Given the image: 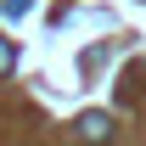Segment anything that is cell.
I'll return each instance as SVG.
<instances>
[{
    "mask_svg": "<svg viewBox=\"0 0 146 146\" xmlns=\"http://www.w3.org/2000/svg\"><path fill=\"white\" fill-rule=\"evenodd\" d=\"M79 135H84L90 146H101L112 135V118H107V112H84V118H79Z\"/></svg>",
    "mask_w": 146,
    "mask_h": 146,
    "instance_id": "6da1fadb",
    "label": "cell"
},
{
    "mask_svg": "<svg viewBox=\"0 0 146 146\" xmlns=\"http://www.w3.org/2000/svg\"><path fill=\"white\" fill-rule=\"evenodd\" d=\"M17 68V45H11V39H0V73H11Z\"/></svg>",
    "mask_w": 146,
    "mask_h": 146,
    "instance_id": "7a4b0ae2",
    "label": "cell"
},
{
    "mask_svg": "<svg viewBox=\"0 0 146 146\" xmlns=\"http://www.w3.org/2000/svg\"><path fill=\"white\" fill-rule=\"evenodd\" d=\"M0 11H6V17H23V11H28V0H6Z\"/></svg>",
    "mask_w": 146,
    "mask_h": 146,
    "instance_id": "3957f363",
    "label": "cell"
}]
</instances>
